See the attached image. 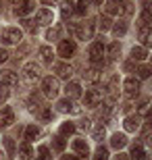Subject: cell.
<instances>
[{"mask_svg": "<svg viewBox=\"0 0 152 160\" xmlns=\"http://www.w3.org/2000/svg\"><path fill=\"white\" fill-rule=\"evenodd\" d=\"M13 2H17V4H19V2H21V0H13Z\"/></svg>", "mask_w": 152, "mask_h": 160, "instance_id": "51", "label": "cell"}, {"mask_svg": "<svg viewBox=\"0 0 152 160\" xmlns=\"http://www.w3.org/2000/svg\"><path fill=\"white\" fill-rule=\"evenodd\" d=\"M6 96H8V92L0 88V102H2V100H6Z\"/></svg>", "mask_w": 152, "mask_h": 160, "instance_id": "47", "label": "cell"}, {"mask_svg": "<svg viewBox=\"0 0 152 160\" xmlns=\"http://www.w3.org/2000/svg\"><path fill=\"white\" fill-rule=\"evenodd\" d=\"M146 112H148V100H144L140 104V114H146Z\"/></svg>", "mask_w": 152, "mask_h": 160, "instance_id": "42", "label": "cell"}, {"mask_svg": "<svg viewBox=\"0 0 152 160\" xmlns=\"http://www.w3.org/2000/svg\"><path fill=\"white\" fill-rule=\"evenodd\" d=\"M73 33H75V38L77 40H92V36H94V23L92 21H83V23H77L75 27H73Z\"/></svg>", "mask_w": 152, "mask_h": 160, "instance_id": "2", "label": "cell"}, {"mask_svg": "<svg viewBox=\"0 0 152 160\" xmlns=\"http://www.w3.org/2000/svg\"><path fill=\"white\" fill-rule=\"evenodd\" d=\"M140 40H142V44H144V48L150 46V31H148L146 25H142V27H140Z\"/></svg>", "mask_w": 152, "mask_h": 160, "instance_id": "23", "label": "cell"}, {"mask_svg": "<svg viewBox=\"0 0 152 160\" xmlns=\"http://www.w3.org/2000/svg\"><path fill=\"white\" fill-rule=\"evenodd\" d=\"M50 117H52V112H50L48 108H44V110H42V119H44V121H48Z\"/></svg>", "mask_w": 152, "mask_h": 160, "instance_id": "43", "label": "cell"}, {"mask_svg": "<svg viewBox=\"0 0 152 160\" xmlns=\"http://www.w3.org/2000/svg\"><path fill=\"white\" fill-rule=\"evenodd\" d=\"M86 11H88V0H79L75 4V12L77 15H86Z\"/></svg>", "mask_w": 152, "mask_h": 160, "instance_id": "31", "label": "cell"}, {"mask_svg": "<svg viewBox=\"0 0 152 160\" xmlns=\"http://www.w3.org/2000/svg\"><path fill=\"white\" fill-rule=\"evenodd\" d=\"M71 133H75V125L71 123V121H67V123H63V125H60V137L71 135Z\"/></svg>", "mask_w": 152, "mask_h": 160, "instance_id": "24", "label": "cell"}, {"mask_svg": "<svg viewBox=\"0 0 152 160\" xmlns=\"http://www.w3.org/2000/svg\"><path fill=\"white\" fill-rule=\"evenodd\" d=\"M19 154H21V158L29 160L31 156H34V150H31V146H29V143H23V146L19 148Z\"/></svg>", "mask_w": 152, "mask_h": 160, "instance_id": "28", "label": "cell"}, {"mask_svg": "<svg viewBox=\"0 0 152 160\" xmlns=\"http://www.w3.org/2000/svg\"><path fill=\"white\" fill-rule=\"evenodd\" d=\"M131 158L134 160H148L146 150H144L142 143H134V148H131Z\"/></svg>", "mask_w": 152, "mask_h": 160, "instance_id": "16", "label": "cell"}, {"mask_svg": "<svg viewBox=\"0 0 152 160\" xmlns=\"http://www.w3.org/2000/svg\"><path fill=\"white\" fill-rule=\"evenodd\" d=\"M138 75H140V79H148V77H150V67L142 65L140 69H138Z\"/></svg>", "mask_w": 152, "mask_h": 160, "instance_id": "33", "label": "cell"}, {"mask_svg": "<svg viewBox=\"0 0 152 160\" xmlns=\"http://www.w3.org/2000/svg\"><path fill=\"white\" fill-rule=\"evenodd\" d=\"M123 88H125V92H127L129 96H134V94H138V92H140V81H138V79H134V77H129V79H125Z\"/></svg>", "mask_w": 152, "mask_h": 160, "instance_id": "13", "label": "cell"}, {"mask_svg": "<svg viewBox=\"0 0 152 160\" xmlns=\"http://www.w3.org/2000/svg\"><path fill=\"white\" fill-rule=\"evenodd\" d=\"M113 31H115V36H125V31H127V25H125V23H117Z\"/></svg>", "mask_w": 152, "mask_h": 160, "instance_id": "37", "label": "cell"}, {"mask_svg": "<svg viewBox=\"0 0 152 160\" xmlns=\"http://www.w3.org/2000/svg\"><path fill=\"white\" fill-rule=\"evenodd\" d=\"M15 123V112H13V108L4 106L0 110V127H11Z\"/></svg>", "mask_w": 152, "mask_h": 160, "instance_id": "9", "label": "cell"}, {"mask_svg": "<svg viewBox=\"0 0 152 160\" xmlns=\"http://www.w3.org/2000/svg\"><path fill=\"white\" fill-rule=\"evenodd\" d=\"M38 135H40V127H35V125H29V127L25 129V139H35Z\"/></svg>", "mask_w": 152, "mask_h": 160, "instance_id": "27", "label": "cell"}, {"mask_svg": "<svg viewBox=\"0 0 152 160\" xmlns=\"http://www.w3.org/2000/svg\"><path fill=\"white\" fill-rule=\"evenodd\" d=\"M111 146H113L115 150L125 148V146H127V137L123 135V133H115V135L111 137Z\"/></svg>", "mask_w": 152, "mask_h": 160, "instance_id": "15", "label": "cell"}, {"mask_svg": "<svg viewBox=\"0 0 152 160\" xmlns=\"http://www.w3.org/2000/svg\"><path fill=\"white\" fill-rule=\"evenodd\" d=\"M29 12H34V2H29V0L19 2L17 8H15V15H19V17H25V15H29Z\"/></svg>", "mask_w": 152, "mask_h": 160, "instance_id": "11", "label": "cell"}, {"mask_svg": "<svg viewBox=\"0 0 152 160\" xmlns=\"http://www.w3.org/2000/svg\"><path fill=\"white\" fill-rule=\"evenodd\" d=\"M115 160H129V158H127V154H117Z\"/></svg>", "mask_w": 152, "mask_h": 160, "instance_id": "48", "label": "cell"}, {"mask_svg": "<svg viewBox=\"0 0 152 160\" xmlns=\"http://www.w3.org/2000/svg\"><path fill=\"white\" fill-rule=\"evenodd\" d=\"M40 58L44 60V62H52V58H54V52H52V48H48V46H42L40 50Z\"/></svg>", "mask_w": 152, "mask_h": 160, "instance_id": "20", "label": "cell"}, {"mask_svg": "<svg viewBox=\"0 0 152 160\" xmlns=\"http://www.w3.org/2000/svg\"><path fill=\"white\" fill-rule=\"evenodd\" d=\"M52 21H54V15H52V11H48V8H40V11L35 12V23L50 25Z\"/></svg>", "mask_w": 152, "mask_h": 160, "instance_id": "8", "label": "cell"}, {"mask_svg": "<svg viewBox=\"0 0 152 160\" xmlns=\"http://www.w3.org/2000/svg\"><path fill=\"white\" fill-rule=\"evenodd\" d=\"M83 102H86V106L96 108L100 102H102V92H98V89H88V92H86V98H83Z\"/></svg>", "mask_w": 152, "mask_h": 160, "instance_id": "6", "label": "cell"}, {"mask_svg": "<svg viewBox=\"0 0 152 160\" xmlns=\"http://www.w3.org/2000/svg\"><path fill=\"white\" fill-rule=\"evenodd\" d=\"M2 156H4V154H2V152H0V160H2Z\"/></svg>", "mask_w": 152, "mask_h": 160, "instance_id": "52", "label": "cell"}, {"mask_svg": "<svg viewBox=\"0 0 152 160\" xmlns=\"http://www.w3.org/2000/svg\"><path fill=\"white\" fill-rule=\"evenodd\" d=\"M94 160H108V150L100 146V148L94 152Z\"/></svg>", "mask_w": 152, "mask_h": 160, "instance_id": "29", "label": "cell"}, {"mask_svg": "<svg viewBox=\"0 0 152 160\" xmlns=\"http://www.w3.org/2000/svg\"><path fill=\"white\" fill-rule=\"evenodd\" d=\"M108 119H111V106H104L102 110H100V121H102V123H106Z\"/></svg>", "mask_w": 152, "mask_h": 160, "instance_id": "36", "label": "cell"}, {"mask_svg": "<svg viewBox=\"0 0 152 160\" xmlns=\"http://www.w3.org/2000/svg\"><path fill=\"white\" fill-rule=\"evenodd\" d=\"M59 33H60V27H52V29L46 33V40H56V38H59Z\"/></svg>", "mask_w": 152, "mask_h": 160, "instance_id": "39", "label": "cell"}, {"mask_svg": "<svg viewBox=\"0 0 152 160\" xmlns=\"http://www.w3.org/2000/svg\"><path fill=\"white\" fill-rule=\"evenodd\" d=\"M92 4H102V0H90Z\"/></svg>", "mask_w": 152, "mask_h": 160, "instance_id": "50", "label": "cell"}, {"mask_svg": "<svg viewBox=\"0 0 152 160\" xmlns=\"http://www.w3.org/2000/svg\"><path fill=\"white\" fill-rule=\"evenodd\" d=\"M23 75H25V79L34 81V79L40 77V67L35 65V62H27V65L23 67Z\"/></svg>", "mask_w": 152, "mask_h": 160, "instance_id": "10", "label": "cell"}, {"mask_svg": "<svg viewBox=\"0 0 152 160\" xmlns=\"http://www.w3.org/2000/svg\"><path fill=\"white\" fill-rule=\"evenodd\" d=\"M83 77H86V81L96 83V81L100 79V71H98V69H88V71L83 73Z\"/></svg>", "mask_w": 152, "mask_h": 160, "instance_id": "22", "label": "cell"}, {"mask_svg": "<svg viewBox=\"0 0 152 160\" xmlns=\"http://www.w3.org/2000/svg\"><path fill=\"white\" fill-rule=\"evenodd\" d=\"M59 54L63 56V58L73 56V54H75V42H73V40H60V44H59Z\"/></svg>", "mask_w": 152, "mask_h": 160, "instance_id": "7", "label": "cell"}, {"mask_svg": "<svg viewBox=\"0 0 152 160\" xmlns=\"http://www.w3.org/2000/svg\"><path fill=\"white\" fill-rule=\"evenodd\" d=\"M42 4H46V6H52V4H56V2H59V0H40Z\"/></svg>", "mask_w": 152, "mask_h": 160, "instance_id": "45", "label": "cell"}, {"mask_svg": "<svg viewBox=\"0 0 152 160\" xmlns=\"http://www.w3.org/2000/svg\"><path fill=\"white\" fill-rule=\"evenodd\" d=\"M79 129H81V131H90V129H92V121H90V119H83L81 123H79Z\"/></svg>", "mask_w": 152, "mask_h": 160, "instance_id": "41", "label": "cell"}, {"mask_svg": "<svg viewBox=\"0 0 152 160\" xmlns=\"http://www.w3.org/2000/svg\"><path fill=\"white\" fill-rule=\"evenodd\" d=\"M52 148L56 150V152H63V150H65V139H63L60 135H56V137L52 139Z\"/></svg>", "mask_w": 152, "mask_h": 160, "instance_id": "30", "label": "cell"}, {"mask_svg": "<svg viewBox=\"0 0 152 160\" xmlns=\"http://www.w3.org/2000/svg\"><path fill=\"white\" fill-rule=\"evenodd\" d=\"M140 129V117H127L125 119V131L134 133V131Z\"/></svg>", "mask_w": 152, "mask_h": 160, "instance_id": "17", "label": "cell"}, {"mask_svg": "<svg viewBox=\"0 0 152 160\" xmlns=\"http://www.w3.org/2000/svg\"><path fill=\"white\" fill-rule=\"evenodd\" d=\"M131 2L127 0H106V17L108 15H123V12H127L131 15Z\"/></svg>", "mask_w": 152, "mask_h": 160, "instance_id": "1", "label": "cell"}, {"mask_svg": "<svg viewBox=\"0 0 152 160\" xmlns=\"http://www.w3.org/2000/svg\"><path fill=\"white\" fill-rule=\"evenodd\" d=\"M65 92H67L69 98H79V96H81V85H79V83H67Z\"/></svg>", "mask_w": 152, "mask_h": 160, "instance_id": "19", "label": "cell"}, {"mask_svg": "<svg viewBox=\"0 0 152 160\" xmlns=\"http://www.w3.org/2000/svg\"><path fill=\"white\" fill-rule=\"evenodd\" d=\"M117 54H119V44L115 42V44L108 46V56H111V58H117Z\"/></svg>", "mask_w": 152, "mask_h": 160, "instance_id": "38", "label": "cell"}, {"mask_svg": "<svg viewBox=\"0 0 152 160\" xmlns=\"http://www.w3.org/2000/svg\"><path fill=\"white\" fill-rule=\"evenodd\" d=\"M60 11H63V17H67V15H71V12H75V4H73V2H65Z\"/></svg>", "mask_w": 152, "mask_h": 160, "instance_id": "32", "label": "cell"}, {"mask_svg": "<svg viewBox=\"0 0 152 160\" xmlns=\"http://www.w3.org/2000/svg\"><path fill=\"white\" fill-rule=\"evenodd\" d=\"M111 23H113V21H111V17H106V15H104V17L100 19V29H102V31L111 29Z\"/></svg>", "mask_w": 152, "mask_h": 160, "instance_id": "35", "label": "cell"}, {"mask_svg": "<svg viewBox=\"0 0 152 160\" xmlns=\"http://www.w3.org/2000/svg\"><path fill=\"white\" fill-rule=\"evenodd\" d=\"M6 58H8V52L6 50H0V62H4Z\"/></svg>", "mask_w": 152, "mask_h": 160, "instance_id": "44", "label": "cell"}, {"mask_svg": "<svg viewBox=\"0 0 152 160\" xmlns=\"http://www.w3.org/2000/svg\"><path fill=\"white\" fill-rule=\"evenodd\" d=\"M23 38V31L19 29V27H6L2 29V42L4 44H19Z\"/></svg>", "mask_w": 152, "mask_h": 160, "instance_id": "5", "label": "cell"}, {"mask_svg": "<svg viewBox=\"0 0 152 160\" xmlns=\"http://www.w3.org/2000/svg\"><path fill=\"white\" fill-rule=\"evenodd\" d=\"M73 150H75L79 156H88L90 154V148H88V143L83 142V139H75V142H73Z\"/></svg>", "mask_w": 152, "mask_h": 160, "instance_id": "18", "label": "cell"}, {"mask_svg": "<svg viewBox=\"0 0 152 160\" xmlns=\"http://www.w3.org/2000/svg\"><path fill=\"white\" fill-rule=\"evenodd\" d=\"M104 52H106L104 44H102V42H94L92 46H90V50H88V56H90V60H92L94 65H102Z\"/></svg>", "mask_w": 152, "mask_h": 160, "instance_id": "3", "label": "cell"}, {"mask_svg": "<svg viewBox=\"0 0 152 160\" xmlns=\"http://www.w3.org/2000/svg\"><path fill=\"white\" fill-rule=\"evenodd\" d=\"M146 56H148V50L142 48V46H135L134 50H131V58L134 60H146Z\"/></svg>", "mask_w": 152, "mask_h": 160, "instance_id": "21", "label": "cell"}, {"mask_svg": "<svg viewBox=\"0 0 152 160\" xmlns=\"http://www.w3.org/2000/svg\"><path fill=\"white\" fill-rule=\"evenodd\" d=\"M0 83L2 85H17V75L13 71H2L0 73Z\"/></svg>", "mask_w": 152, "mask_h": 160, "instance_id": "14", "label": "cell"}, {"mask_svg": "<svg viewBox=\"0 0 152 160\" xmlns=\"http://www.w3.org/2000/svg\"><path fill=\"white\" fill-rule=\"evenodd\" d=\"M63 160H77V156H63Z\"/></svg>", "mask_w": 152, "mask_h": 160, "instance_id": "49", "label": "cell"}, {"mask_svg": "<svg viewBox=\"0 0 152 160\" xmlns=\"http://www.w3.org/2000/svg\"><path fill=\"white\" fill-rule=\"evenodd\" d=\"M104 135H106L104 127H102V125H96V127H94V131H92V137L96 139V142H102V139H104Z\"/></svg>", "mask_w": 152, "mask_h": 160, "instance_id": "25", "label": "cell"}, {"mask_svg": "<svg viewBox=\"0 0 152 160\" xmlns=\"http://www.w3.org/2000/svg\"><path fill=\"white\" fill-rule=\"evenodd\" d=\"M4 148H6V152H8V154H15V143H13V139H8V137H6L4 139Z\"/></svg>", "mask_w": 152, "mask_h": 160, "instance_id": "40", "label": "cell"}, {"mask_svg": "<svg viewBox=\"0 0 152 160\" xmlns=\"http://www.w3.org/2000/svg\"><path fill=\"white\" fill-rule=\"evenodd\" d=\"M35 154H38V160H50V158H52V156H50V148H48V146H40Z\"/></svg>", "mask_w": 152, "mask_h": 160, "instance_id": "26", "label": "cell"}, {"mask_svg": "<svg viewBox=\"0 0 152 160\" xmlns=\"http://www.w3.org/2000/svg\"><path fill=\"white\" fill-rule=\"evenodd\" d=\"M59 81L54 77H44V81H42V92H44V96H48V98H56L59 96Z\"/></svg>", "mask_w": 152, "mask_h": 160, "instance_id": "4", "label": "cell"}, {"mask_svg": "<svg viewBox=\"0 0 152 160\" xmlns=\"http://www.w3.org/2000/svg\"><path fill=\"white\" fill-rule=\"evenodd\" d=\"M56 106H59V110H60V112H69V110H71V106H73V104H71L69 100H60L59 104H56Z\"/></svg>", "mask_w": 152, "mask_h": 160, "instance_id": "34", "label": "cell"}, {"mask_svg": "<svg viewBox=\"0 0 152 160\" xmlns=\"http://www.w3.org/2000/svg\"><path fill=\"white\" fill-rule=\"evenodd\" d=\"M23 25L27 27V29H34V21H29V19H25V21H23Z\"/></svg>", "mask_w": 152, "mask_h": 160, "instance_id": "46", "label": "cell"}, {"mask_svg": "<svg viewBox=\"0 0 152 160\" xmlns=\"http://www.w3.org/2000/svg\"><path fill=\"white\" fill-rule=\"evenodd\" d=\"M54 73H56L59 77H63V79H69L73 71H71V67L67 65V62H56V65H54Z\"/></svg>", "mask_w": 152, "mask_h": 160, "instance_id": "12", "label": "cell"}]
</instances>
